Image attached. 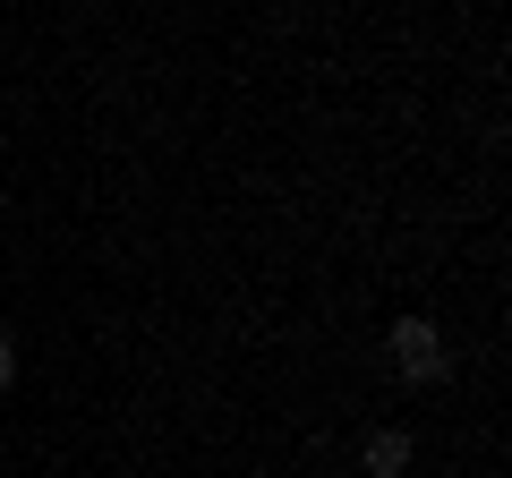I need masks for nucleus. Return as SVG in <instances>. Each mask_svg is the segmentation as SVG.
Returning <instances> with one entry per match:
<instances>
[{
    "label": "nucleus",
    "instance_id": "7ed1b4c3",
    "mask_svg": "<svg viewBox=\"0 0 512 478\" xmlns=\"http://www.w3.org/2000/svg\"><path fill=\"white\" fill-rule=\"evenodd\" d=\"M18 385V342H9V333H0V393Z\"/></svg>",
    "mask_w": 512,
    "mask_h": 478
},
{
    "label": "nucleus",
    "instance_id": "f257e3e1",
    "mask_svg": "<svg viewBox=\"0 0 512 478\" xmlns=\"http://www.w3.org/2000/svg\"><path fill=\"white\" fill-rule=\"evenodd\" d=\"M393 368H402L410 385H436L444 376V342H436L427 316H393Z\"/></svg>",
    "mask_w": 512,
    "mask_h": 478
},
{
    "label": "nucleus",
    "instance_id": "f03ea898",
    "mask_svg": "<svg viewBox=\"0 0 512 478\" xmlns=\"http://www.w3.org/2000/svg\"><path fill=\"white\" fill-rule=\"evenodd\" d=\"M359 461H367V478H402L410 470V436H402V427H384V436L359 444Z\"/></svg>",
    "mask_w": 512,
    "mask_h": 478
}]
</instances>
